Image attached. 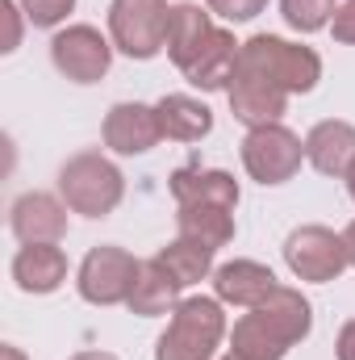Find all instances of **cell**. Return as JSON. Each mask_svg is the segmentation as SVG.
<instances>
[{
    "label": "cell",
    "instance_id": "cell-33",
    "mask_svg": "<svg viewBox=\"0 0 355 360\" xmlns=\"http://www.w3.org/2000/svg\"><path fill=\"white\" fill-rule=\"evenodd\" d=\"M222 360H243V356H239V352H230V356H222Z\"/></svg>",
    "mask_w": 355,
    "mask_h": 360
},
{
    "label": "cell",
    "instance_id": "cell-22",
    "mask_svg": "<svg viewBox=\"0 0 355 360\" xmlns=\"http://www.w3.org/2000/svg\"><path fill=\"white\" fill-rule=\"evenodd\" d=\"M159 264L188 289V285H196V281H205V276L213 272V252H209L205 243H196V239L176 235V239L159 252Z\"/></svg>",
    "mask_w": 355,
    "mask_h": 360
},
{
    "label": "cell",
    "instance_id": "cell-10",
    "mask_svg": "<svg viewBox=\"0 0 355 360\" xmlns=\"http://www.w3.org/2000/svg\"><path fill=\"white\" fill-rule=\"evenodd\" d=\"M105 147L113 155H147L163 130H159V113L155 105H142V101H121L105 113Z\"/></svg>",
    "mask_w": 355,
    "mask_h": 360
},
{
    "label": "cell",
    "instance_id": "cell-1",
    "mask_svg": "<svg viewBox=\"0 0 355 360\" xmlns=\"http://www.w3.org/2000/svg\"><path fill=\"white\" fill-rule=\"evenodd\" d=\"M314 327V306L301 297V289L276 285V293L251 314H243L230 331V352L243 360H284L293 344H301Z\"/></svg>",
    "mask_w": 355,
    "mask_h": 360
},
{
    "label": "cell",
    "instance_id": "cell-26",
    "mask_svg": "<svg viewBox=\"0 0 355 360\" xmlns=\"http://www.w3.org/2000/svg\"><path fill=\"white\" fill-rule=\"evenodd\" d=\"M330 34H335V42L355 46V0H343V4L335 8V17H330Z\"/></svg>",
    "mask_w": 355,
    "mask_h": 360
},
{
    "label": "cell",
    "instance_id": "cell-31",
    "mask_svg": "<svg viewBox=\"0 0 355 360\" xmlns=\"http://www.w3.org/2000/svg\"><path fill=\"white\" fill-rule=\"evenodd\" d=\"M72 360H117L113 352H80V356H72Z\"/></svg>",
    "mask_w": 355,
    "mask_h": 360
},
{
    "label": "cell",
    "instance_id": "cell-12",
    "mask_svg": "<svg viewBox=\"0 0 355 360\" xmlns=\"http://www.w3.org/2000/svg\"><path fill=\"white\" fill-rule=\"evenodd\" d=\"M226 96H230V113H234L247 130L280 122V117H284V105H288V92L276 89L264 76H251V72H234Z\"/></svg>",
    "mask_w": 355,
    "mask_h": 360
},
{
    "label": "cell",
    "instance_id": "cell-16",
    "mask_svg": "<svg viewBox=\"0 0 355 360\" xmlns=\"http://www.w3.org/2000/svg\"><path fill=\"white\" fill-rule=\"evenodd\" d=\"M13 281L21 293H55L67 281V256L59 243H25L13 256Z\"/></svg>",
    "mask_w": 355,
    "mask_h": 360
},
{
    "label": "cell",
    "instance_id": "cell-18",
    "mask_svg": "<svg viewBox=\"0 0 355 360\" xmlns=\"http://www.w3.org/2000/svg\"><path fill=\"white\" fill-rule=\"evenodd\" d=\"M180 285L172 272L159 264V256H151V260H142V269H138V281H134V289H130V314H138V319H159V314H176L180 306Z\"/></svg>",
    "mask_w": 355,
    "mask_h": 360
},
{
    "label": "cell",
    "instance_id": "cell-23",
    "mask_svg": "<svg viewBox=\"0 0 355 360\" xmlns=\"http://www.w3.org/2000/svg\"><path fill=\"white\" fill-rule=\"evenodd\" d=\"M335 0H280V13L284 21L297 30V34H314V30H326L330 17H335Z\"/></svg>",
    "mask_w": 355,
    "mask_h": 360
},
{
    "label": "cell",
    "instance_id": "cell-19",
    "mask_svg": "<svg viewBox=\"0 0 355 360\" xmlns=\"http://www.w3.org/2000/svg\"><path fill=\"white\" fill-rule=\"evenodd\" d=\"M213 30L217 25L209 21V8H201L192 0L172 4V13H168V55H172V63H176L180 72L201 55V46L209 42Z\"/></svg>",
    "mask_w": 355,
    "mask_h": 360
},
{
    "label": "cell",
    "instance_id": "cell-6",
    "mask_svg": "<svg viewBox=\"0 0 355 360\" xmlns=\"http://www.w3.org/2000/svg\"><path fill=\"white\" fill-rule=\"evenodd\" d=\"M301 160H305V143L288 126H280V122L255 126L243 139V168H247V176L260 180V184L293 180L301 172Z\"/></svg>",
    "mask_w": 355,
    "mask_h": 360
},
{
    "label": "cell",
    "instance_id": "cell-11",
    "mask_svg": "<svg viewBox=\"0 0 355 360\" xmlns=\"http://www.w3.org/2000/svg\"><path fill=\"white\" fill-rule=\"evenodd\" d=\"M8 222L21 243H59L67 235V201L51 193H21Z\"/></svg>",
    "mask_w": 355,
    "mask_h": 360
},
{
    "label": "cell",
    "instance_id": "cell-29",
    "mask_svg": "<svg viewBox=\"0 0 355 360\" xmlns=\"http://www.w3.org/2000/svg\"><path fill=\"white\" fill-rule=\"evenodd\" d=\"M343 248H347V260H351V269H355V222L343 231Z\"/></svg>",
    "mask_w": 355,
    "mask_h": 360
},
{
    "label": "cell",
    "instance_id": "cell-25",
    "mask_svg": "<svg viewBox=\"0 0 355 360\" xmlns=\"http://www.w3.org/2000/svg\"><path fill=\"white\" fill-rule=\"evenodd\" d=\"M205 4H209V13H217L226 21H251L267 8V0H205Z\"/></svg>",
    "mask_w": 355,
    "mask_h": 360
},
{
    "label": "cell",
    "instance_id": "cell-24",
    "mask_svg": "<svg viewBox=\"0 0 355 360\" xmlns=\"http://www.w3.org/2000/svg\"><path fill=\"white\" fill-rule=\"evenodd\" d=\"M17 4H21L25 21L38 25V30H55V25L76 8V0H17Z\"/></svg>",
    "mask_w": 355,
    "mask_h": 360
},
{
    "label": "cell",
    "instance_id": "cell-14",
    "mask_svg": "<svg viewBox=\"0 0 355 360\" xmlns=\"http://www.w3.org/2000/svg\"><path fill=\"white\" fill-rule=\"evenodd\" d=\"M239 46H243V42H234V34L217 25V30L209 34V42L201 46V55L184 68V80L201 92L230 89V80H234V72H239Z\"/></svg>",
    "mask_w": 355,
    "mask_h": 360
},
{
    "label": "cell",
    "instance_id": "cell-3",
    "mask_svg": "<svg viewBox=\"0 0 355 360\" xmlns=\"http://www.w3.org/2000/svg\"><path fill=\"white\" fill-rule=\"evenodd\" d=\"M59 197L67 201L72 214L84 218H105L121 205L126 197V176L117 172L113 160H105L100 151H80L59 168Z\"/></svg>",
    "mask_w": 355,
    "mask_h": 360
},
{
    "label": "cell",
    "instance_id": "cell-30",
    "mask_svg": "<svg viewBox=\"0 0 355 360\" xmlns=\"http://www.w3.org/2000/svg\"><path fill=\"white\" fill-rule=\"evenodd\" d=\"M0 360H25V356H21V348H13V344H4V348H0Z\"/></svg>",
    "mask_w": 355,
    "mask_h": 360
},
{
    "label": "cell",
    "instance_id": "cell-21",
    "mask_svg": "<svg viewBox=\"0 0 355 360\" xmlns=\"http://www.w3.org/2000/svg\"><path fill=\"white\" fill-rule=\"evenodd\" d=\"M176 226L184 239H196L209 252H217V248H226L234 239V210H222V205H180Z\"/></svg>",
    "mask_w": 355,
    "mask_h": 360
},
{
    "label": "cell",
    "instance_id": "cell-8",
    "mask_svg": "<svg viewBox=\"0 0 355 360\" xmlns=\"http://www.w3.org/2000/svg\"><path fill=\"white\" fill-rule=\"evenodd\" d=\"M138 269H142V260H134L126 248L100 243V248H92L88 256H84V264H80V276H76L80 297L92 302V306H121V302H130V289L138 281Z\"/></svg>",
    "mask_w": 355,
    "mask_h": 360
},
{
    "label": "cell",
    "instance_id": "cell-15",
    "mask_svg": "<svg viewBox=\"0 0 355 360\" xmlns=\"http://www.w3.org/2000/svg\"><path fill=\"white\" fill-rule=\"evenodd\" d=\"M305 160L322 172V176H347L355 164V126L326 117L305 134Z\"/></svg>",
    "mask_w": 355,
    "mask_h": 360
},
{
    "label": "cell",
    "instance_id": "cell-13",
    "mask_svg": "<svg viewBox=\"0 0 355 360\" xmlns=\"http://www.w3.org/2000/svg\"><path fill=\"white\" fill-rule=\"evenodd\" d=\"M276 272L264 269L260 260H230L222 269H213V293L217 302H230V306H243V310H255L264 306L267 297L276 293Z\"/></svg>",
    "mask_w": 355,
    "mask_h": 360
},
{
    "label": "cell",
    "instance_id": "cell-27",
    "mask_svg": "<svg viewBox=\"0 0 355 360\" xmlns=\"http://www.w3.org/2000/svg\"><path fill=\"white\" fill-rule=\"evenodd\" d=\"M0 13H4V55L21 46V4L17 0H0Z\"/></svg>",
    "mask_w": 355,
    "mask_h": 360
},
{
    "label": "cell",
    "instance_id": "cell-5",
    "mask_svg": "<svg viewBox=\"0 0 355 360\" xmlns=\"http://www.w3.org/2000/svg\"><path fill=\"white\" fill-rule=\"evenodd\" d=\"M168 0H113L109 4V38L130 59H155L168 46Z\"/></svg>",
    "mask_w": 355,
    "mask_h": 360
},
{
    "label": "cell",
    "instance_id": "cell-4",
    "mask_svg": "<svg viewBox=\"0 0 355 360\" xmlns=\"http://www.w3.org/2000/svg\"><path fill=\"white\" fill-rule=\"evenodd\" d=\"M226 335V314L217 297H184L155 344V360H213Z\"/></svg>",
    "mask_w": 355,
    "mask_h": 360
},
{
    "label": "cell",
    "instance_id": "cell-7",
    "mask_svg": "<svg viewBox=\"0 0 355 360\" xmlns=\"http://www.w3.org/2000/svg\"><path fill=\"white\" fill-rule=\"evenodd\" d=\"M284 264L297 281H314V285H326V281H339L343 272L351 269L347 260V248H343V235L326 231V226H297L288 239H284Z\"/></svg>",
    "mask_w": 355,
    "mask_h": 360
},
{
    "label": "cell",
    "instance_id": "cell-20",
    "mask_svg": "<svg viewBox=\"0 0 355 360\" xmlns=\"http://www.w3.org/2000/svg\"><path fill=\"white\" fill-rule=\"evenodd\" d=\"M159 113V130L163 139H176V143H201L209 130H213V113L205 101L188 96V92H172L155 105Z\"/></svg>",
    "mask_w": 355,
    "mask_h": 360
},
{
    "label": "cell",
    "instance_id": "cell-2",
    "mask_svg": "<svg viewBox=\"0 0 355 360\" xmlns=\"http://www.w3.org/2000/svg\"><path fill=\"white\" fill-rule=\"evenodd\" d=\"M239 72H251V76H264L276 89L293 92H314L322 80V59L314 46H301V42H284L276 34H255L239 46Z\"/></svg>",
    "mask_w": 355,
    "mask_h": 360
},
{
    "label": "cell",
    "instance_id": "cell-28",
    "mask_svg": "<svg viewBox=\"0 0 355 360\" xmlns=\"http://www.w3.org/2000/svg\"><path fill=\"white\" fill-rule=\"evenodd\" d=\"M335 356H339V360H355V319H351V323H343L339 344H335Z\"/></svg>",
    "mask_w": 355,
    "mask_h": 360
},
{
    "label": "cell",
    "instance_id": "cell-9",
    "mask_svg": "<svg viewBox=\"0 0 355 360\" xmlns=\"http://www.w3.org/2000/svg\"><path fill=\"white\" fill-rule=\"evenodd\" d=\"M51 63L72 84H96V80L109 76L113 42L92 25H67L51 38Z\"/></svg>",
    "mask_w": 355,
    "mask_h": 360
},
{
    "label": "cell",
    "instance_id": "cell-17",
    "mask_svg": "<svg viewBox=\"0 0 355 360\" xmlns=\"http://www.w3.org/2000/svg\"><path fill=\"white\" fill-rule=\"evenodd\" d=\"M172 197L176 205H239V180L222 168H180L172 172Z\"/></svg>",
    "mask_w": 355,
    "mask_h": 360
},
{
    "label": "cell",
    "instance_id": "cell-32",
    "mask_svg": "<svg viewBox=\"0 0 355 360\" xmlns=\"http://www.w3.org/2000/svg\"><path fill=\"white\" fill-rule=\"evenodd\" d=\"M343 180H347V193H351V201H355V164L347 168V176H343Z\"/></svg>",
    "mask_w": 355,
    "mask_h": 360
}]
</instances>
